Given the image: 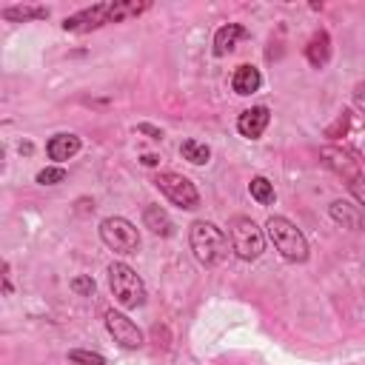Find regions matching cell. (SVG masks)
<instances>
[{"mask_svg": "<svg viewBox=\"0 0 365 365\" xmlns=\"http://www.w3.org/2000/svg\"><path fill=\"white\" fill-rule=\"evenodd\" d=\"M188 245L202 265H220L228 257V237L220 225L208 220H194L188 225Z\"/></svg>", "mask_w": 365, "mask_h": 365, "instance_id": "6da1fadb", "label": "cell"}, {"mask_svg": "<svg viewBox=\"0 0 365 365\" xmlns=\"http://www.w3.org/2000/svg\"><path fill=\"white\" fill-rule=\"evenodd\" d=\"M265 231H268V240L274 242V248L288 262H305L308 259V240L288 217H271L265 222Z\"/></svg>", "mask_w": 365, "mask_h": 365, "instance_id": "7a4b0ae2", "label": "cell"}, {"mask_svg": "<svg viewBox=\"0 0 365 365\" xmlns=\"http://www.w3.org/2000/svg\"><path fill=\"white\" fill-rule=\"evenodd\" d=\"M108 288H111L114 299L128 311L140 308L145 302V285L137 277V271L125 262H111L108 265Z\"/></svg>", "mask_w": 365, "mask_h": 365, "instance_id": "3957f363", "label": "cell"}, {"mask_svg": "<svg viewBox=\"0 0 365 365\" xmlns=\"http://www.w3.org/2000/svg\"><path fill=\"white\" fill-rule=\"evenodd\" d=\"M228 242H231V251L245 262L257 259L265 251V234L251 217H234L228 222Z\"/></svg>", "mask_w": 365, "mask_h": 365, "instance_id": "277c9868", "label": "cell"}, {"mask_svg": "<svg viewBox=\"0 0 365 365\" xmlns=\"http://www.w3.org/2000/svg\"><path fill=\"white\" fill-rule=\"evenodd\" d=\"M100 240L114 254H137V248H140V231L125 217H106L100 222Z\"/></svg>", "mask_w": 365, "mask_h": 365, "instance_id": "5b68a950", "label": "cell"}, {"mask_svg": "<svg viewBox=\"0 0 365 365\" xmlns=\"http://www.w3.org/2000/svg\"><path fill=\"white\" fill-rule=\"evenodd\" d=\"M154 185L180 208H185V211L200 208V191H197V185L188 177L174 174V171H163V174L154 177Z\"/></svg>", "mask_w": 365, "mask_h": 365, "instance_id": "8992f818", "label": "cell"}, {"mask_svg": "<svg viewBox=\"0 0 365 365\" xmlns=\"http://www.w3.org/2000/svg\"><path fill=\"white\" fill-rule=\"evenodd\" d=\"M106 328H108V334L114 336V342L120 345V348H128V351H134V348H140L143 345V331L137 328V322H131L125 314H120V311H106Z\"/></svg>", "mask_w": 365, "mask_h": 365, "instance_id": "52a82bcc", "label": "cell"}, {"mask_svg": "<svg viewBox=\"0 0 365 365\" xmlns=\"http://www.w3.org/2000/svg\"><path fill=\"white\" fill-rule=\"evenodd\" d=\"M106 23H111V3H97V6H91V9H83V11L71 14V17H66V20H63V29L83 34V31L100 29V26H106Z\"/></svg>", "mask_w": 365, "mask_h": 365, "instance_id": "ba28073f", "label": "cell"}, {"mask_svg": "<svg viewBox=\"0 0 365 365\" xmlns=\"http://www.w3.org/2000/svg\"><path fill=\"white\" fill-rule=\"evenodd\" d=\"M268 120H271L268 106H251V108H245V111L237 117V131H240L242 137H248V140H257V137H262V131L268 128Z\"/></svg>", "mask_w": 365, "mask_h": 365, "instance_id": "9c48e42d", "label": "cell"}, {"mask_svg": "<svg viewBox=\"0 0 365 365\" xmlns=\"http://www.w3.org/2000/svg\"><path fill=\"white\" fill-rule=\"evenodd\" d=\"M328 214H331V220H334L336 225H342V228H348V231L365 228V214H362V208L354 205V202H348V200H334L331 208H328Z\"/></svg>", "mask_w": 365, "mask_h": 365, "instance_id": "30bf717a", "label": "cell"}, {"mask_svg": "<svg viewBox=\"0 0 365 365\" xmlns=\"http://www.w3.org/2000/svg\"><path fill=\"white\" fill-rule=\"evenodd\" d=\"M259 86H262V74H259V68H254L251 63H242V66L234 68V77H231V88H234V94L248 97V94H254Z\"/></svg>", "mask_w": 365, "mask_h": 365, "instance_id": "8fae6325", "label": "cell"}, {"mask_svg": "<svg viewBox=\"0 0 365 365\" xmlns=\"http://www.w3.org/2000/svg\"><path fill=\"white\" fill-rule=\"evenodd\" d=\"M80 151V137L77 134H54L48 143H46V154L54 160V163H66L71 160L74 154Z\"/></svg>", "mask_w": 365, "mask_h": 365, "instance_id": "7c38bea8", "label": "cell"}, {"mask_svg": "<svg viewBox=\"0 0 365 365\" xmlns=\"http://www.w3.org/2000/svg\"><path fill=\"white\" fill-rule=\"evenodd\" d=\"M143 225L157 237H171L174 234V222H171V217L163 205H145L143 208Z\"/></svg>", "mask_w": 365, "mask_h": 365, "instance_id": "4fadbf2b", "label": "cell"}, {"mask_svg": "<svg viewBox=\"0 0 365 365\" xmlns=\"http://www.w3.org/2000/svg\"><path fill=\"white\" fill-rule=\"evenodd\" d=\"M242 37H248V31H245V26H240V23H228V26L217 29V34H214V54L222 57V54L234 51L237 40H242Z\"/></svg>", "mask_w": 365, "mask_h": 365, "instance_id": "5bb4252c", "label": "cell"}, {"mask_svg": "<svg viewBox=\"0 0 365 365\" xmlns=\"http://www.w3.org/2000/svg\"><path fill=\"white\" fill-rule=\"evenodd\" d=\"M305 60L314 66V68H322L328 60H331V37L325 31H317L308 46H305Z\"/></svg>", "mask_w": 365, "mask_h": 365, "instance_id": "9a60e30c", "label": "cell"}, {"mask_svg": "<svg viewBox=\"0 0 365 365\" xmlns=\"http://www.w3.org/2000/svg\"><path fill=\"white\" fill-rule=\"evenodd\" d=\"M3 17L9 23H29V20H46L48 9L46 6H9L3 9Z\"/></svg>", "mask_w": 365, "mask_h": 365, "instance_id": "2e32d148", "label": "cell"}, {"mask_svg": "<svg viewBox=\"0 0 365 365\" xmlns=\"http://www.w3.org/2000/svg\"><path fill=\"white\" fill-rule=\"evenodd\" d=\"M322 157H325V163H328L336 174H345V180H354V177H356L354 160H351L348 154H342L339 148H322Z\"/></svg>", "mask_w": 365, "mask_h": 365, "instance_id": "e0dca14e", "label": "cell"}, {"mask_svg": "<svg viewBox=\"0 0 365 365\" xmlns=\"http://www.w3.org/2000/svg\"><path fill=\"white\" fill-rule=\"evenodd\" d=\"M148 9V3H137V0H111V23H123L128 17H137Z\"/></svg>", "mask_w": 365, "mask_h": 365, "instance_id": "ac0fdd59", "label": "cell"}, {"mask_svg": "<svg viewBox=\"0 0 365 365\" xmlns=\"http://www.w3.org/2000/svg\"><path fill=\"white\" fill-rule=\"evenodd\" d=\"M180 154H182L191 165H205V163L211 160V148H208L205 143H200V140H182Z\"/></svg>", "mask_w": 365, "mask_h": 365, "instance_id": "d6986e66", "label": "cell"}, {"mask_svg": "<svg viewBox=\"0 0 365 365\" xmlns=\"http://www.w3.org/2000/svg\"><path fill=\"white\" fill-rule=\"evenodd\" d=\"M248 191H251V197H254L259 205H271V202H274V182H271L268 177H254V180L248 182Z\"/></svg>", "mask_w": 365, "mask_h": 365, "instance_id": "ffe728a7", "label": "cell"}, {"mask_svg": "<svg viewBox=\"0 0 365 365\" xmlns=\"http://www.w3.org/2000/svg\"><path fill=\"white\" fill-rule=\"evenodd\" d=\"M68 359H71L74 365H108L103 354H97V351H86V348H74V351H68Z\"/></svg>", "mask_w": 365, "mask_h": 365, "instance_id": "44dd1931", "label": "cell"}, {"mask_svg": "<svg viewBox=\"0 0 365 365\" xmlns=\"http://www.w3.org/2000/svg\"><path fill=\"white\" fill-rule=\"evenodd\" d=\"M63 180H66V168L63 165H48L43 171H37V182L40 185H57Z\"/></svg>", "mask_w": 365, "mask_h": 365, "instance_id": "7402d4cb", "label": "cell"}, {"mask_svg": "<svg viewBox=\"0 0 365 365\" xmlns=\"http://www.w3.org/2000/svg\"><path fill=\"white\" fill-rule=\"evenodd\" d=\"M348 191L356 200V205L365 208V174H356L354 180H348Z\"/></svg>", "mask_w": 365, "mask_h": 365, "instance_id": "603a6c76", "label": "cell"}, {"mask_svg": "<svg viewBox=\"0 0 365 365\" xmlns=\"http://www.w3.org/2000/svg\"><path fill=\"white\" fill-rule=\"evenodd\" d=\"M94 288H97V285H94V279H91V277H86V274H80V277H74V279H71V291H74V294H80V297H91V294H94Z\"/></svg>", "mask_w": 365, "mask_h": 365, "instance_id": "cb8c5ba5", "label": "cell"}, {"mask_svg": "<svg viewBox=\"0 0 365 365\" xmlns=\"http://www.w3.org/2000/svg\"><path fill=\"white\" fill-rule=\"evenodd\" d=\"M354 106H356L359 111H365V80L354 86Z\"/></svg>", "mask_w": 365, "mask_h": 365, "instance_id": "d4e9b609", "label": "cell"}, {"mask_svg": "<svg viewBox=\"0 0 365 365\" xmlns=\"http://www.w3.org/2000/svg\"><path fill=\"white\" fill-rule=\"evenodd\" d=\"M137 131L148 134L151 140H163V131H160V128H154V125H148V123H140V125H137Z\"/></svg>", "mask_w": 365, "mask_h": 365, "instance_id": "484cf974", "label": "cell"}, {"mask_svg": "<svg viewBox=\"0 0 365 365\" xmlns=\"http://www.w3.org/2000/svg\"><path fill=\"white\" fill-rule=\"evenodd\" d=\"M157 160H160V157H154V154H145V157H143V165H157Z\"/></svg>", "mask_w": 365, "mask_h": 365, "instance_id": "4316f807", "label": "cell"}]
</instances>
